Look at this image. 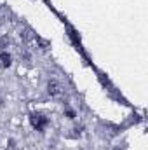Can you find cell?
I'll return each mask as SVG.
<instances>
[{"instance_id": "cell-4", "label": "cell", "mask_w": 148, "mask_h": 150, "mask_svg": "<svg viewBox=\"0 0 148 150\" xmlns=\"http://www.w3.org/2000/svg\"><path fill=\"white\" fill-rule=\"evenodd\" d=\"M66 117H68V119H75V117H77V113H75V110H72V108H66Z\"/></svg>"}, {"instance_id": "cell-3", "label": "cell", "mask_w": 148, "mask_h": 150, "mask_svg": "<svg viewBox=\"0 0 148 150\" xmlns=\"http://www.w3.org/2000/svg\"><path fill=\"white\" fill-rule=\"evenodd\" d=\"M12 65V58H11V54L9 52H0V67H4V68H9Z\"/></svg>"}, {"instance_id": "cell-5", "label": "cell", "mask_w": 148, "mask_h": 150, "mask_svg": "<svg viewBox=\"0 0 148 150\" xmlns=\"http://www.w3.org/2000/svg\"><path fill=\"white\" fill-rule=\"evenodd\" d=\"M115 150H118V149H115Z\"/></svg>"}, {"instance_id": "cell-2", "label": "cell", "mask_w": 148, "mask_h": 150, "mask_svg": "<svg viewBox=\"0 0 148 150\" xmlns=\"http://www.w3.org/2000/svg\"><path fill=\"white\" fill-rule=\"evenodd\" d=\"M47 93H49L52 98H58V96L63 93V87H61V84H59L58 80H49V84H47Z\"/></svg>"}, {"instance_id": "cell-1", "label": "cell", "mask_w": 148, "mask_h": 150, "mask_svg": "<svg viewBox=\"0 0 148 150\" xmlns=\"http://www.w3.org/2000/svg\"><path fill=\"white\" fill-rule=\"evenodd\" d=\"M30 124H32L33 129L44 131L47 127V124H49V119H47L45 113H42V112H32L30 113Z\"/></svg>"}]
</instances>
